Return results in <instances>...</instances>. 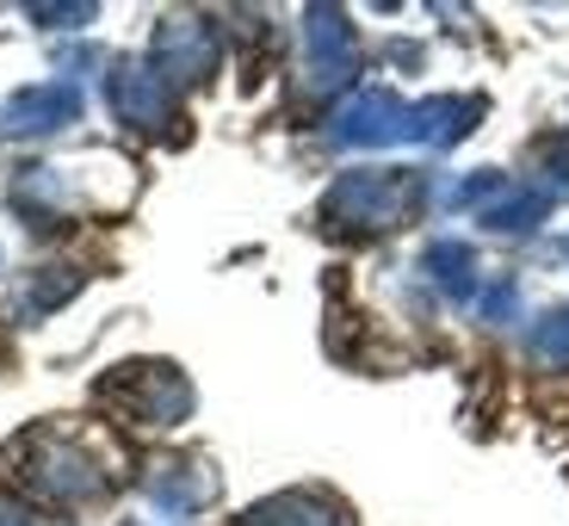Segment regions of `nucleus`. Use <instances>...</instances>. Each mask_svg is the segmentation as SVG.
<instances>
[{"mask_svg": "<svg viewBox=\"0 0 569 526\" xmlns=\"http://www.w3.org/2000/svg\"><path fill=\"white\" fill-rule=\"evenodd\" d=\"M427 199V180L415 168H353L328 186L322 199V224L335 236H385L402 229Z\"/></svg>", "mask_w": 569, "mask_h": 526, "instance_id": "1", "label": "nucleus"}, {"mask_svg": "<svg viewBox=\"0 0 569 526\" xmlns=\"http://www.w3.org/2000/svg\"><path fill=\"white\" fill-rule=\"evenodd\" d=\"M563 255H569V242H563Z\"/></svg>", "mask_w": 569, "mask_h": 526, "instance_id": "21", "label": "nucleus"}, {"mask_svg": "<svg viewBox=\"0 0 569 526\" xmlns=\"http://www.w3.org/2000/svg\"><path fill=\"white\" fill-rule=\"evenodd\" d=\"M7 458L19 465V477H26L31 489H38L43 502H93L106 496V470L100 458L87 453L81 440H69V434H57V427H31V434H19L13 446H7Z\"/></svg>", "mask_w": 569, "mask_h": 526, "instance_id": "2", "label": "nucleus"}, {"mask_svg": "<svg viewBox=\"0 0 569 526\" xmlns=\"http://www.w3.org/2000/svg\"><path fill=\"white\" fill-rule=\"evenodd\" d=\"M513 304H520V291H513V279H496L483 291V316L489 322H501V316H513Z\"/></svg>", "mask_w": 569, "mask_h": 526, "instance_id": "17", "label": "nucleus"}, {"mask_svg": "<svg viewBox=\"0 0 569 526\" xmlns=\"http://www.w3.org/2000/svg\"><path fill=\"white\" fill-rule=\"evenodd\" d=\"M0 526H38V520H31V508L13 496V489H0Z\"/></svg>", "mask_w": 569, "mask_h": 526, "instance_id": "18", "label": "nucleus"}, {"mask_svg": "<svg viewBox=\"0 0 569 526\" xmlns=\"http://www.w3.org/2000/svg\"><path fill=\"white\" fill-rule=\"evenodd\" d=\"M106 100H112L118 125L142 130V137L173 125V87L156 75L149 57H118L112 75H106Z\"/></svg>", "mask_w": 569, "mask_h": 526, "instance_id": "6", "label": "nucleus"}, {"mask_svg": "<svg viewBox=\"0 0 569 526\" xmlns=\"http://www.w3.org/2000/svg\"><path fill=\"white\" fill-rule=\"evenodd\" d=\"M421 272L440 285L452 304L477 298V255H470L465 242H452V236H440V242H427V248H421Z\"/></svg>", "mask_w": 569, "mask_h": 526, "instance_id": "12", "label": "nucleus"}, {"mask_svg": "<svg viewBox=\"0 0 569 526\" xmlns=\"http://www.w3.org/2000/svg\"><path fill=\"white\" fill-rule=\"evenodd\" d=\"M545 211H551V186H501L496 199L483 205V224L501 229V236H527L532 224H545Z\"/></svg>", "mask_w": 569, "mask_h": 526, "instance_id": "13", "label": "nucleus"}, {"mask_svg": "<svg viewBox=\"0 0 569 526\" xmlns=\"http://www.w3.org/2000/svg\"><path fill=\"white\" fill-rule=\"evenodd\" d=\"M359 69V43H353V26H347L341 7H310L303 13V93L310 100H328L341 93Z\"/></svg>", "mask_w": 569, "mask_h": 526, "instance_id": "4", "label": "nucleus"}, {"mask_svg": "<svg viewBox=\"0 0 569 526\" xmlns=\"http://www.w3.org/2000/svg\"><path fill=\"white\" fill-rule=\"evenodd\" d=\"M81 291V272L74 267H43L38 279H31L26 304H19V316H43V310H62V304Z\"/></svg>", "mask_w": 569, "mask_h": 526, "instance_id": "14", "label": "nucleus"}, {"mask_svg": "<svg viewBox=\"0 0 569 526\" xmlns=\"http://www.w3.org/2000/svg\"><path fill=\"white\" fill-rule=\"evenodd\" d=\"M124 526H149V520H124Z\"/></svg>", "mask_w": 569, "mask_h": 526, "instance_id": "20", "label": "nucleus"}, {"mask_svg": "<svg viewBox=\"0 0 569 526\" xmlns=\"http://www.w3.org/2000/svg\"><path fill=\"white\" fill-rule=\"evenodd\" d=\"M38 26H57V31H74V26H87V19H100V7L93 0H74V7H26Z\"/></svg>", "mask_w": 569, "mask_h": 526, "instance_id": "16", "label": "nucleus"}, {"mask_svg": "<svg viewBox=\"0 0 569 526\" xmlns=\"http://www.w3.org/2000/svg\"><path fill=\"white\" fill-rule=\"evenodd\" d=\"M142 496L161 514H199L204 502H217V470L204 458H156L142 470Z\"/></svg>", "mask_w": 569, "mask_h": 526, "instance_id": "9", "label": "nucleus"}, {"mask_svg": "<svg viewBox=\"0 0 569 526\" xmlns=\"http://www.w3.org/2000/svg\"><path fill=\"white\" fill-rule=\"evenodd\" d=\"M532 354H539L545 366L569 371V310H545L539 322H532Z\"/></svg>", "mask_w": 569, "mask_h": 526, "instance_id": "15", "label": "nucleus"}, {"mask_svg": "<svg viewBox=\"0 0 569 526\" xmlns=\"http://www.w3.org/2000/svg\"><path fill=\"white\" fill-rule=\"evenodd\" d=\"M81 118V87L74 81H38L0 100V137H50V130Z\"/></svg>", "mask_w": 569, "mask_h": 526, "instance_id": "8", "label": "nucleus"}, {"mask_svg": "<svg viewBox=\"0 0 569 526\" xmlns=\"http://www.w3.org/2000/svg\"><path fill=\"white\" fill-rule=\"evenodd\" d=\"M483 118V100H458V93H433V100L409 106V142H427V149H452L477 130Z\"/></svg>", "mask_w": 569, "mask_h": 526, "instance_id": "10", "label": "nucleus"}, {"mask_svg": "<svg viewBox=\"0 0 569 526\" xmlns=\"http://www.w3.org/2000/svg\"><path fill=\"white\" fill-rule=\"evenodd\" d=\"M100 403L124 427H180L192 415V385L168 359H130L100 385Z\"/></svg>", "mask_w": 569, "mask_h": 526, "instance_id": "3", "label": "nucleus"}, {"mask_svg": "<svg viewBox=\"0 0 569 526\" xmlns=\"http://www.w3.org/2000/svg\"><path fill=\"white\" fill-rule=\"evenodd\" d=\"M149 62L168 87H199L204 75L217 69V26L199 13H173L156 26V43H149Z\"/></svg>", "mask_w": 569, "mask_h": 526, "instance_id": "5", "label": "nucleus"}, {"mask_svg": "<svg viewBox=\"0 0 569 526\" xmlns=\"http://www.w3.org/2000/svg\"><path fill=\"white\" fill-rule=\"evenodd\" d=\"M557 192H569V142H557L551 149V199Z\"/></svg>", "mask_w": 569, "mask_h": 526, "instance_id": "19", "label": "nucleus"}, {"mask_svg": "<svg viewBox=\"0 0 569 526\" xmlns=\"http://www.w3.org/2000/svg\"><path fill=\"white\" fill-rule=\"evenodd\" d=\"M242 526H353V514L322 489H284L242 514Z\"/></svg>", "mask_w": 569, "mask_h": 526, "instance_id": "11", "label": "nucleus"}, {"mask_svg": "<svg viewBox=\"0 0 569 526\" xmlns=\"http://www.w3.org/2000/svg\"><path fill=\"white\" fill-rule=\"evenodd\" d=\"M328 142L341 149H385V142H409V106L390 87H366L341 112L328 118Z\"/></svg>", "mask_w": 569, "mask_h": 526, "instance_id": "7", "label": "nucleus"}]
</instances>
